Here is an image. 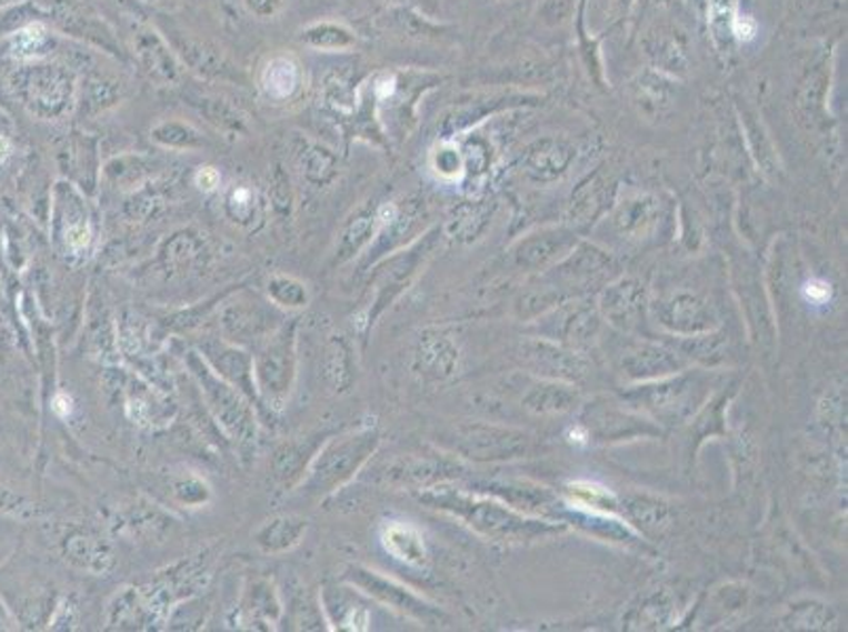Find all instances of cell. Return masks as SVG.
<instances>
[{"label":"cell","instance_id":"obj_7","mask_svg":"<svg viewBox=\"0 0 848 632\" xmlns=\"http://www.w3.org/2000/svg\"><path fill=\"white\" fill-rule=\"evenodd\" d=\"M646 53L655 68L665 74L680 77L688 68V56L684 41L674 30H657L646 39Z\"/></svg>","mask_w":848,"mask_h":632},{"label":"cell","instance_id":"obj_25","mask_svg":"<svg viewBox=\"0 0 848 632\" xmlns=\"http://www.w3.org/2000/svg\"><path fill=\"white\" fill-rule=\"evenodd\" d=\"M631 4H633V0H619V9L621 11H627Z\"/></svg>","mask_w":848,"mask_h":632},{"label":"cell","instance_id":"obj_1","mask_svg":"<svg viewBox=\"0 0 848 632\" xmlns=\"http://www.w3.org/2000/svg\"><path fill=\"white\" fill-rule=\"evenodd\" d=\"M437 509L450 510L456 516L465 519L467 525H471L477 533H481L488 540L495 542H523L535 540L537 535L553 531V525L526 519L516 510L507 509L497 502L471 498L458 491H443L441 495L435 493Z\"/></svg>","mask_w":848,"mask_h":632},{"label":"cell","instance_id":"obj_18","mask_svg":"<svg viewBox=\"0 0 848 632\" xmlns=\"http://www.w3.org/2000/svg\"><path fill=\"white\" fill-rule=\"evenodd\" d=\"M805 295H807V300H810L812 304H826L829 295H831V287L826 281L815 279V281H808L807 285H805Z\"/></svg>","mask_w":848,"mask_h":632},{"label":"cell","instance_id":"obj_13","mask_svg":"<svg viewBox=\"0 0 848 632\" xmlns=\"http://www.w3.org/2000/svg\"><path fill=\"white\" fill-rule=\"evenodd\" d=\"M577 403V392L561 384H542L526 397V408L535 413H558Z\"/></svg>","mask_w":848,"mask_h":632},{"label":"cell","instance_id":"obj_16","mask_svg":"<svg viewBox=\"0 0 848 632\" xmlns=\"http://www.w3.org/2000/svg\"><path fill=\"white\" fill-rule=\"evenodd\" d=\"M638 289L633 283H621V285L615 287L610 293H606V300H603V307H606V314H610L612 323H619V325H631L636 323L633 317L638 314L640 304H638Z\"/></svg>","mask_w":848,"mask_h":632},{"label":"cell","instance_id":"obj_22","mask_svg":"<svg viewBox=\"0 0 848 632\" xmlns=\"http://www.w3.org/2000/svg\"><path fill=\"white\" fill-rule=\"evenodd\" d=\"M53 411H56L58 415L66 418V415L72 411V401H70L66 394H58V397L53 399Z\"/></svg>","mask_w":848,"mask_h":632},{"label":"cell","instance_id":"obj_9","mask_svg":"<svg viewBox=\"0 0 848 632\" xmlns=\"http://www.w3.org/2000/svg\"><path fill=\"white\" fill-rule=\"evenodd\" d=\"M695 387V380H674L657 387L641 388V403L652 409L657 415H680L682 411L690 409V394Z\"/></svg>","mask_w":848,"mask_h":632},{"label":"cell","instance_id":"obj_15","mask_svg":"<svg viewBox=\"0 0 848 632\" xmlns=\"http://www.w3.org/2000/svg\"><path fill=\"white\" fill-rule=\"evenodd\" d=\"M707 319H709V312L705 310L704 302H699L692 295H680L671 302L665 323H671L682 331H699L709 327Z\"/></svg>","mask_w":848,"mask_h":632},{"label":"cell","instance_id":"obj_8","mask_svg":"<svg viewBox=\"0 0 848 632\" xmlns=\"http://www.w3.org/2000/svg\"><path fill=\"white\" fill-rule=\"evenodd\" d=\"M737 114H739V121H741L745 140L749 143L751 154L756 157V161L762 167V171L765 173H777L779 171L777 154H775V148H772L770 138L766 133L765 124L758 119V112L745 100H739L737 102Z\"/></svg>","mask_w":848,"mask_h":632},{"label":"cell","instance_id":"obj_12","mask_svg":"<svg viewBox=\"0 0 848 632\" xmlns=\"http://www.w3.org/2000/svg\"><path fill=\"white\" fill-rule=\"evenodd\" d=\"M385 549L393 554L395 559L406 561L408 565H422L427 561V546L422 542V535L412 525L393 523L382 533Z\"/></svg>","mask_w":848,"mask_h":632},{"label":"cell","instance_id":"obj_23","mask_svg":"<svg viewBox=\"0 0 848 632\" xmlns=\"http://www.w3.org/2000/svg\"><path fill=\"white\" fill-rule=\"evenodd\" d=\"M9 150H11V148H9V142L0 138V161H2V159H7V154H9Z\"/></svg>","mask_w":848,"mask_h":632},{"label":"cell","instance_id":"obj_21","mask_svg":"<svg viewBox=\"0 0 848 632\" xmlns=\"http://www.w3.org/2000/svg\"><path fill=\"white\" fill-rule=\"evenodd\" d=\"M68 241H70V245L74 247V249H83V247H87V243H89V230L83 228V225L72 228V230L68 232Z\"/></svg>","mask_w":848,"mask_h":632},{"label":"cell","instance_id":"obj_17","mask_svg":"<svg viewBox=\"0 0 848 632\" xmlns=\"http://www.w3.org/2000/svg\"><path fill=\"white\" fill-rule=\"evenodd\" d=\"M568 493L572 495V502L580 504L579 509L591 510V512H615L619 509L617 495L601 485L589 483V481H579L570 483Z\"/></svg>","mask_w":848,"mask_h":632},{"label":"cell","instance_id":"obj_11","mask_svg":"<svg viewBox=\"0 0 848 632\" xmlns=\"http://www.w3.org/2000/svg\"><path fill=\"white\" fill-rule=\"evenodd\" d=\"M705 13L711 39L720 53H732L735 49V21H737V0H705Z\"/></svg>","mask_w":848,"mask_h":632},{"label":"cell","instance_id":"obj_19","mask_svg":"<svg viewBox=\"0 0 848 632\" xmlns=\"http://www.w3.org/2000/svg\"><path fill=\"white\" fill-rule=\"evenodd\" d=\"M218 182H220V173L213 167H206L197 173V184L201 185L203 190H213Z\"/></svg>","mask_w":848,"mask_h":632},{"label":"cell","instance_id":"obj_14","mask_svg":"<svg viewBox=\"0 0 848 632\" xmlns=\"http://www.w3.org/2000/svg\"><path fill=\"white\" fill-rule=\"evenodd\" d=\"M633 100L646 114H661L665 108H669V87L661 74H644L633 82Z\"/></svg>","mask_w":848,"mask_h":632},{"label":"cell","instance_id":"obj_3","mask_svg":"<svg viewBox=\"0 0 848 632\" xmlns=\"http://www.w3.org/2000/svg\"><path fill=\"white\" fill-rule=\"evenodd\" d=\"M521 361L535 373H542L553 380H579L585 375V365L577 354L545 342L523 344Z\"/></svg>","mask_w":848,"mask_h":632},{"label":"cell","instance_id":"obj_4","mask_svg":"<svg viewBox=\"0 0 848 632\" xmlns=\"http://www.w3.org/2000/svg\"><path fill=\"white\" fill-rule=\"evenodd\" d=\"M577 245V237L568 230H542L523 239L516 249L519 265L526 268H542L558 262L559 258L568 255Z\"/></svg>","mask_w":848,"mask_h":632},{"label":"cell","instance_id":"obj_10","mask_svg":"<svg viewBox=\"0 0 848 632\" xmlns=\"http://www.w3.org/2000/svg\"><path fill=\"white\" fill-rule=\"evenodd\" d=\"M622 365L631 378H655V375L671 373V371L682 368V361L669 350L657 347H640L625 357Z\"/></svg>","mask_w":848,"mask_h":632},{"label":"cell","instance_id":"obj_2","mask_svg":"<svg viewBox=\"0 0 848 632\" xmlns=\"http://www.w3.org/2000/svg\"><path fill=\"white\" fill-rule=\"evenodd\" d=\"M528 437L516 430L473 424L462 434V451L473 460H511L528 451Z\"/></svg>","mask_w":848,"mask_h":632},{"label":"cell","instance_id":"obj_6","mask_svg":"<svg viewBox=\"0 0 848 632\" xmlns=\"http://www.w3.org/2000/svg\"><path fill=\"white\" fill-rule=\"evenodd\" d=\"M575 157L572 146L563 140H542L537 142L523 157L526 171L537 180H553L566 171Z\"/></svg>","mask_w":848,"mask_h":632},{"label":"cell","instance_id":"obj_20","mask_svg":"<svg viewBox=\"0 0 848 632\" xmlns=\"http://www.w3.org/2000/svg\"><path fill=\"white\" fill-rule=\"evenodd\" d=\"M347 624H349L351 631H368V624H370L368 612H366V610H355V612L349 615Z\"/></svg>","mask_w":848,"mask_h":632},{"label":"cell","instance_id":"obj_24","mask_svg":"<svg viewBox=\"0 0 848 632\" xmlns=\"http://www.w3.org/2000/svg\"><path fill=\"white\" fill-rule=\"evenodd\" d=\"M695 9H699V11H705V0H688Z\"/></svg>","mask_w":848,"mask_h":632},{"label":"cell","instance_id":"obj_5","mask_svg":"<svg viewBox=\"0 0 848 632\" xmlns=\"http://www.w3.org/2000/svg\"><path fill=\"white\" fill-rule=\"evenodd\" d=\"M828 91L829 63L828 60H821L808 70L807 77L802 79L800 87H798V93H796L798 117L802 121H807L808 127L824 123L826 110H828Z\"/></svg>","mask_w":848,"mask_h":632}]
</instances>
